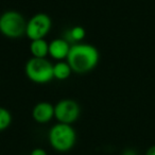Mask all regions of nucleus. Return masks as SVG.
<instances>
[{
	"instance_id": "4",
	"label": "nucleus",
	"mask_w": 155,
	"mask_h": 155,
	"mask_svg": "<svg viewBox=\"0 0 155 155\" xmlns=\"http://www.w3.org/2000/svg\"><path fill=\"white\" fill-rule=\"evenodd\" d=\"M25 73L35 84H47L53 80V64L47 58H31L25 65Z\"/></svg>"
},
{
	"instance_id": "2",
	"label": "nucleus",
	"mask_w": 155,
	"mask_h": 155,
	"mask_svg": "<svg viewBox=\"0 0 155 155\" xmlns=\"http://www.w3.org/2000/svg\"><path fill=\"white\" fill-rule=\"evenodd\" d=\"M48 140L53 150L60 153H65L74 147L77 141V133L71 124L58 122L49 130Z\"/></svg>"
},
{
	"instance_id": "6",
	"label": "nucleus",
	"mask_w": 155,
	"mask_h": 155,
	"mask_svg": "<svg viewBox=\"0 0 155 155\" xmlns=\"http://www.w3.org/2000/svg\"><path fill=\"white\" fill-rule=\"evenodd\" d=\"M80 114V105L72 99H62L54 105V118L58 122L72 125L79 119Z\"/></svg>"
},
{
	"instance_id": "8",
	"label": "nucleus",
	"mask_w": 155,
	"mask_h": 155,
	"mask_svg": "<svg viewBox=\"0 0 155 155\" xmlns=\"http://www.w3.org/2000/svg\"><path fill=\"white\" fill-rule=\"evenodd\" d=\"M70 43L65 38H54L49 43L48 55L55 61H66L70 51Z\"/></svg>"
},
{
	"instance_id": "3",
	"label": "nucleus",
	"mask_w": 155,
	"mask_h": 155,
	"mask_svg": "<svg viewBox=\"0 0 155 155\" xmlns=\"http://www.w3.org/2000/svg\"><path fill=\"white\" fill-rule=\"evenodd\" d=\"M27 20L21 13L14 10L3 12L0 15V33L11 39L21 38L26 35Z\"/></svg>"
},
{
	"instance_id": "5",
	"label": "nucleus",
	"mask_w": 155,
	"mask_h": 155,
	"mask_svg": "<svg viewBox=\"0 0 155 155\" xmlns=\"http://www.w3.org/2000/svg\"><path fill=\"white\" fill-rule=\"evenodd\" d=\"M52 28V20L45 13H37L27 20L26 36L30 41L43 39L49 34Z\"/></svg>"
},
{
	"instance_id": "15",
	"label": "nucleus",
	"mask_w": 155,
	"mask_h": 155,
	"mask_svg": "<svg viewBox=\"0 0 155 155\" xmlns=\"http://www.w3.org/2000/svg\"><path fill=\"white\" fill-rule=\"evenodd\" d=\"M144 155H155V144H153V146H151L150 148L147 150L146 154Z\"/></svg>"
},
{
	"instance_id": "9",
	"label": "nucleus",
	"mask_w": 155,
	"mask_h": 155,
	"mask_svg": "<svg viewBox=\"0 0 155 155\" xmlns=\"http://www.w3.org/2000/svg\"><path fill=\"white\" fill-rule=\"evenodd\" d=\"M29 50H30L31 58H46L49 53V43L45 38L31 41Z\"/></svg>"
},
{
	"instance_id": "11",
	"label": "nucleus",
	"mask_w": 155,
	"mask_h": 155,
	"mask_svg": "<svg viewBox=\"0 0 155 155\" xmlns=\"http://www.w3.org/2000/svg\"><path fill=\"white\" fill-rule=\"evenodd\" d=\"M85 35H86V31L83 27L74 26L69 30H67L64 38L73 45V44L82 43V41L85 38Z\"/></svg>"
},
{
	"instance_id": "13",
	"label": "nucleus",
	"mask_w": 155,
	"mask_h": 155,
	"mask_svg": "<svg viewBox=\"0 0 155 155\" xmlns=\"http://www.w3.org/2000/svg\"><path fill=\"white\" fill-rule=\"evenodd\" d=\"M30 155H47V152L41 148H35L30 152Z\"/></svg>"
},
{
	"instance_id": "10",
	"label": "nucleus",
	"mask_w": 155,
	"mask_h": 155,
	"mask_svg": "<svg viewBox=\"0 0 155 155\" xmlns=\"http://www.w3.org/2000/svg\"><path fill=\"white\" fill-rule=\"evenodd\" d=\"M72 73L67 61H58L53 64V79L58 81L67 80Z\"/></svg>"
},
{
	"instance_id": "1",
	"label": "nucleus",
	"mask_w": 155,
	"mask_h": 155,
	"mask_svg": "<svg viewBox=\"0 0 155 155\" xmlns=\"http://www.w3.org/2000/svg\"><path fill=\"white\" fill-rule=\"evenodd\" d=\"M100 53L95 46L86 43L73 44L66 61L72 72L84 74L93 71L99 64Z\"/></svg>"
},
{
	"instance_id": "14",
	"label": "nucleus",
	"mask_w": 155,
	"mask_h": 155,
	"mask_svg": "<svg viewBox=\"0 0 155 155\" xmlns=\"http://www.w3.org/2000/svg\"><path fill=\"white\" fill-rule=\"evenodd\" d=\"M122 155H137V152L134 149H125L122 152Z\"/></svg>"
},
{
	"instance_id": "12",
	"label": "nucleus",
	"mask_w": 155,
	"mask_h": 155,
	"mask_svg": "<svg viewBox=\"0 0 155 155\" xmlns=\"http://www.w3.org/2000/svg\"><path fill=\"white\" fill-rule=\"evenodd\" d=\"M12 114L9 110L0 107V132H3L10 127L12 123Z\"/></svg>"
},
{
	"instance_id": "7",
	"label": "nucleus",
	"mask_w": 155,
	"mask_h": 155,
	"mask_svg": "<svg viewBox=\"0 0 155 155\" xmlns=\"http://www.w3.org/2000/svg\"><path fill=\"white\" fill-rule=\"evenodd\" d=\"M32 118L36 123L46 124L54 118V105L50 102L41 101L32 110Z\"/></svg>"
}]
</instances>
